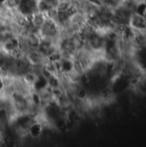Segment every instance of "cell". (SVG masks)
I'll list each match as a JSON object with an SVG mask.
<instances>
[{
    "label": "cell",
    "mask_w": 146,
    "mask_h": 147,
    "mask_svg": "<svg viewBox=\"0 0 146 147\" xmlns=\"http://www.w3.org/2000/svg\"><path fill=\"white\" fill-rule=\"evenodd\" d=\"M46 19H47V16H46V12H43L40 10H37V11L34 12L28 17L29 24L34 29L40 28L46 22Z\"/></svg>",
    "instance_id": "6da1fadb"
}]
</instances>
